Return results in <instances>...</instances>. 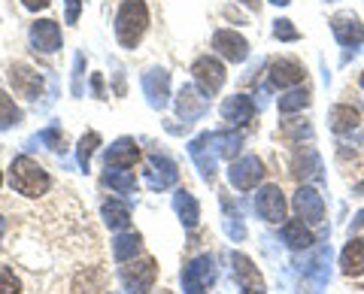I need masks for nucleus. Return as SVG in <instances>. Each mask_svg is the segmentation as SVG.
Instances as JSON below:
<instances>
[{"instance_id":"nucleus-7","label":"nucleus","mask_w":364,"mask_h":294,"mask_svg":"<svg viewBox=\"0 0 364 294\" xmlns=\"http://www.w3.org/2000/svg\"><path fill=\"white\" fill-rule=\"evenodd\" d=\"M255 212L270 224L286 219V197H282V188L279 185H264L261 188L258 197H255Z\"/></svg>"},{"instance_id":"nucleus-17","label":"nucleus","mask_w":364,"mask_h":294,"mask_svg":"<svg viewBox=\"0 0 364 294\" xmlns=\"http://www.w3.org/2000/svg\"><path fill=\"white\" fill-rule=\"evenodd\" d=\"M294 209H298V216L306 222L325 219V203H322V195H318L316 188H298V195H294Z\"/></svg>"},{"instance_id":"nucleus-14","label":"nucleus","mask_w":364,"mask_h":294,"mask_svg":"<svg viewBox=\"0 0 364 294\" xmlns=\"http://www.w3.org/2000/svg\"><path fill=\"white\" fill-rule=\"evenodd\" d=\"M331 31L343 46H361L364 43V25L355 13H340L331 18Z\"/></svg>"},{"instance_id":"nucleus-27","label":"nucleus","mask_w":364,"mask_h":294,"mask_svg":"<svg viewBox=\"0 0 364 294\" xmlns=\"http://www.w3.org/2000/svg\"><path fill=\"white\" fill-rule=\"evenodd\" d=\"M100 146V134L97 131H88L82 140H79V149H76V158H79V167L82 170H88V164H91V155H95V149Z\"/></svg>"},{"instance_id":"nucleus-16","label":"nucleus","mask_w":364,"mask_h":294,"mask_svg":"<svg viewBox=\"0 0 364 294\" xmlns=\"http://www.w3.org/2000/svg\"><path fill=\"white\" fill-rule=\"evenodd\" d=\"M340 270L349 279L364 276V236H352L343 246V252H340Z\"/></svg>"},{"instance_id":"nucleus-39","label":"nucleus","mask_w":364,"mask_h":294,"mask_svg":"<svg viewBox=\"0 0 364 294\" xmlns=\"http://www.w3.org/2000/svg\"><path fill=\"white\" fill-rule=\"evenodd\" d=\"M0 185H4V173H0Z\"/></svg>"},{"instance_id":"nucleus-37","label":"nucleus","mask_w":364,"mask_h":294,"mask_svg":"<svg viewBox=\"0 0 364 294\" xmlns=\"http://www.w3.org/2000/svg\"><path fill=\"white\" fill-rule=\"evenodd\" d=\"M270 4H277V6H286V4H289V0H270Z\"/></svg>"},{"instance_id":"nucleus-1","label":"nucleus","mask_w":364,"mask_h":294,"mask_svg":"<svg viewBox=\"0 0 364 294\" xmlns=\"http://www.w3.org/2000/svg\"><path fill=\"white\" fill-rule=\"evenodd\" d=\"M9 183L21 197H43L52 188V179L43 167L28 155H18L13 167H9Z\"/></svg>"},{"instance_id":"nucleus-23","label":"nucleus","mask_w":364,"mask_h":294,"mask_svg":"<svg viewBox=\"0 0 364 294\" xmlns=\"http://www.w3.org/2000/svg\"><path fill=\"white\" fill-rule=\"evenodd\" d=\"M136 249H140V234H119L116 240H112V255H116V261H131L136 255Z\"/></svg>"},{"instance_id":"nucleus-26","label":"nucleus","mask_w":364,"mask_h":294,"mask_svg":"<svg viewBox=\"0 0 364 294\" xmlns=\"http://www.w3.org/2000/svg\"><path fill=\"white\" fill-rule=\"evenodd\" d=\"M18 121H21V109L16 107V100L9 97L6 92H0V131L16 128Z\"/></svg>"},{"instance_id":"nucleus-36","label":"nucleus","mask_w":364,"mask_h":294,"mask_svg":"<svg viewBox=\"0 0 364 294\" xmlns=\"http://www.w3.org/2000/svg\"><path fill=\"white\" fill-rule=\"evenodd\" d=\"M4 231H6V222H4V216H0V236H4Z\"/></svg>"},{"instance_id":"nucleus-9","label":"nucleus","mask_w":364,"mask_h":294,"mask_svg":"<svg viewBox=\"0 0 364 294\" xmlns=\"http://www.w3.org/2000/svg\"><path fill=\"white\" fill-rule=\"evenodd\" d=\"M9 82H13V92L18 97H40L43 92V76L28 64H13L9 67Z\"/></svg>"},{"instance_id":"nucleus-32","label":"nucleus","mask_w":364,"mask_h":294,"mask_svg":"<svg viewBox=\"0 0 364 294\" xmlns=\"http://www.w3.org/2000/svg\"><path fill=\"white\" fill-rule=\"evenodd\" d=\"M82 67H85V58H82V55H76V82H73V94L79 97V94H82Z\"/></svg>"},{"instance_id":"nucleus-22","label":"nucleus","mask_w":364,"mask_h":294,"mask_svg":"<svg viewBox=\"0 0 364 294\" xmlns=\"http://www.w3.org/2000/svg\"><path fill=\"white\" fill-rule=\"evenodd\" d=\"M104 222L109 224L112 231L128 228V224H131V209H128V203H122V200H107V203H104Z\"/></svg>"},{"instance_id":"nucleus-33","label":"nucleus","mask_w":364,"mask_h":294,"mask_svg":"<svg viewBox=\"0 0 364 294\" xmlns=\"http://www.w3.org/2000/svg\"><path fill=\"white\" fill-rule=\"evenodd\" d=\"M67 4V25H76L79 9H82V0H64Z\"/></svg>"},{"instance_id":"nucleus-13","label":"nucleus","mask_w":364,"mask_h":294,"mask_svg":"<svg viewBox=\"0 0 364 294\" xmlns=\"http://www.w3.org/2000/svg\"><path fill=\"white\" fill-rule=\"evenodd\" d=\"M176 164L170 161L167 155H149V170H146V185L149 188H167V185H173L176 183Z\"/></svg>"},{"instance_id":"nucleus-11","label":"nucleus","mask_w":364,"mask_h":294,"mask_svg":"<svg viewBox=\"0 0 364 294\" xmlns=\"http://www.w3.org/2000/svg\"><path fill=\"white\" fill-rule=\"evenodd\" d=\"M31 46L46 52V55L58 52L61 49V28H58V21H52V18L33 21V25H31Z\"/></svg>"},{"instance_id":"nucleus-8","label":"nucleus","mask_w":364,"mask_h":294,"mask_svg":"<svg viewBox=\"0 0 364 294\" xmlns=\"http://www.w3.org/2000/svg\"><path fill=\"white\" fill-rule=\"evenodd\" d=\"M143 92L149 97L152 109H164L167 97H170V73L161 70V67H152V70L143 73Z\"/></svg>"},{"instance_id":"nucleus-15","label":"nucleus","mask_w":364,"mask_h":294,"mask_svg":"<svg viewBox=\"0 0 364 294\" xmlns=\"http://www.w3.org/2000/svg\"><path fill=\"white\" fill-rule=\"evenodd\" d=\"M207 100H210V97H203L195 85H186V88L179 92V97H176V116H179L182 121L200 119L203 112H207Z\"/></svg>"},{"instance_id":"nucleus-31","label":"nucleus","mask_w":364,"mask_h":294,"mask_svg":"<svg viewBox=\"0 0 364 294\" xmlns=\"http://www.w3.org/2000/svg\"><path fill=\"white\" fill-rule=\"evenodd\" d=\"M43 143H49L52 152H64V137H61L58 128H46L43 131Z\"/></svg>"},{"instance_id":"nucleus-4","label":"nucleus","mask_w":364,"mask_h":294,"mask_svg":"<svg viewBox=\"0 0 364 294\" xmlns=\"http://www.w3.org/2000/svg\"><path fill=\"white\" fill-rule=\"evenodd\" d=\"M119 276L128 294H146L158 279V264H155V258H140V261L122 267Z\"/></svg>"},{"instance_id":"nucleus-19","label":"nucleus","mask_w":364,"mask_h":294,"mask_svg":"<svg viewBox=\"0 0 364 294\" xmlns=\"http://www.w3.org/2000/svg\"><path fill=\"white\" fill-rule=\"evenodd\" d=\"M136 161H140V149L131 137H122L107 149V167H134Z\"/></svg>"},{"instance_id":"nucleus-20","label":"nucleus","mask_w":364,"mask_h":294,"mask_svg":"<svg viewBox=\"0 0 364 294\" xmlns=\"http://www.w3.org/2000/svg\"><path fill=\"white\" fill-rule=\"evenodd\" d=\"M104 185H109L112 191H119V195H134L136 191V176H134L131 167H107Z\"/></svg>"},{"instance_id":"nucleus-5","label":"nucleus","mask_w":364,"mask_h":294,"mask_svg":"<svg viewBox=\"0 0 364 294\" xmlns=\"http://www.w3.org/2000/svg\"><path fill=\"white\" fill-rule=\"evenodd\" d=\"M261 179H264V164H261L255 155L240 158V161L231 164V170H228V183H231L234 188H240V191L255 188Z\"/></svg>"},{"instance_id":"nucleus-10","label":"nucleus","mask_w":364,"mask_h":294,"mask_svg":"<svg viewBox=\"0 0 364 294\" xmlns=\"http://www.w3.org/2000/svg\"><path fill=\"white\" fill-rule=\"evenodd\" d=\"M210 282H213V261L207 255L195 258V261L182 270V285H186V294H203Z\"/></svg>"},{"instance_id":"nucleus-18","label":"nucleus","mask_w":364,"mask_h":294,"mask_svg":"<svg viewBox=\"0 0 364 294\" xmlns=\"http://www.w3.org/2000/svg\"><path fill=\"white\" fill-rule=\"evenodd\" d=\"M252 116H255V104L246 94H234L222 104V119L228 124H246L252 121Z\"/></svg>"},{"instance_id":"nucleus-6","label":"nucleus","mask_w":364,"mask_h":294,"mask_svg":"<svg viewBox=\"0 0 364 294\" xmlns=\"http://www.w3.org/2000/svg\"><path fill=\"white\" fill-rule=\"evenodd\" d=\"M213 49L222 55L225 61H231V64H240L246 61V55H249V43L243 33H237V31H215L213 33Z\"/></svg>"},{"instance_id":"nucleus-35","label":"nucleus","mask_w":364,"mask_h":294,"mask_svg":"<svg viewBox=\"0 0 364 294\" xmlns=\"http://www.w3.org/2000/svg\"><path fill=\"white\" fill-rule=\"evenodd\" d=\"M240 4H246L249 9H258V6H261V0H240Z\"/></svg>"},{"instance_id":"nucleus-21","label":"nucleus","mask_w":364,"mask_h":294,"mask_svg":"<svg viewBox=\"0 0 364 294\" xmlns=\"http://www.w3.org/2000/svg\"><path fill=\"white\" fill-rule=\"evenodd\" d=\"M173 207L179 212V219L186 228H195L198 219H200V207H198V200L188 195V191H176V197H173Z\"/></svg>"},{"instance_id":"nucleus-29","label":"nucleus","mask_w":364,"mask_h":294,"mask_svg":"<svg viewBox=\"0 0 364 294\" xmlns=\"http://www.w3.org/2000/svg\"><path fill=\"white\" fill-rule=\"evenodd\" d=\"M0 294H21V282L13 270L0 267Z\"/></svg>"},{"instance_id":"nucleus-24","label":"nucleus","mask_w":364,"mask_h":294,"mask_svg":"<svg viewBox=\"0 0 364 294\" xmlns=\"http://www.w3.org/2000/svg\"><path fill=\"white\" fill-rule=\"evenodd\" d=\"M331 128H334L337 134H346V131H352V128H358V112L352 109V107H346V104L334 107V109H331Z\"/></svg>"},{"instance_id":"nucleus-30","label":"nucleus","mask_w":364,"mask_h":294,"mask_svg":"<svg viewBox=\"0 0 364 294\" xmlns=\"http://www.w3.org/2000/svg\"><path fill=\"white\" fill-rule=\"evenodd\" d=\"M273 37H277V40H286V43H291V40H298L301 33L294 31V25H291L289 18H277V21H273Z\"/></svg>"},{"instance_id":"nucleus-3","label":"nucleus","mask_w":364,"mask_h":294,"mask_svg":"<svg viewBox=\"0 0 364 294\" xmlns=\"http://www.w3.org/2000/svg\"><path fill=\"white\" fill-rule=\"evenodd\" d=\"M191 76H195V85L203 97H213L219 88L225 85V64L213 55H200V58L191 64Z\"/></svg>"},{"instance_id":"nucleus-34","label":"nucleus","mask_w":364,"mask_h":294,"mask_svg":"<svg viewBox=\"0 0 364 294\" xmlns=\"http://www.w3.org/2000/svg\"><path fill=\"white\" fill-rule=\"evenodd\" d=\"M25 4V9H31V13H40V9L49 6V0H21Z\"/></svg>"},{"instance_id":"nucleus-12","label":"nucleus","mask_w":364,"mask_h":294,"mask_svg":"<svg viewBox=\"0 0 364 294\" xmlns=\"http://www.w3.org/2000/svg\"><path fill=\"white\" fill-rule=\"evenodd\" d=\"M306 79V70H304V64L301 61H294V58H277L270 64V82L277 85V88H294V85H301Z\"/></svg>"},{"instance_id":"nucleus-2","label":"nucleus","mask_w":364,"mask_h":294,"mask_svg":"<svg viewBox=\"0 0 364 294\" xmlns=\"http://www.w3.org/2000/svg\"><path fill=\"white\" fill-rule=\"evenodd\" d=\"M149 28V9L143 0H124L116 16V37L124 49H134Z\"/></svg>"},{"instance_id":"nucleus-25","label":"nucleus","mask_w":364,"mask_h":294,"mask_svg":"<svg viewBox=\"0 0 364 294\" xmlns=\"http://www.w3.org/2000/svg\"><path fill=\"white\" fill-rule=\"evenodd\" d=\"M282 234H286V243H289L291 249H306V246H313V234L304 228V222H286Z\"/></svg>"},{"instance_id":"nucleus-38","label":"nucleus","mask_w":364,"mask_h":294,"mask_svg":"<svg viewBox=\"0 0 364 294\" xmlns=\"http://www.w3.org/2000/svg\"><path fill=\"white\" fill-rule=\"evenodd\" d=\"M358 85H361V88H364V70H361V76H358Z\"/></svg>"},{"instance_id":"nucleus-28","label":"nucleus","mask_w":364,"mask_h":294,"mask_svg":"<svg viewBox=\"0 0 364 294\" xmlns=\"http://www.w3.org/2000/svg\"><path fill=\"white\" fill-rule=\"evenodd\" d=\"M310 104V88H294L286 97H279V112H294Z\"/></svg>"}]
</instances>
